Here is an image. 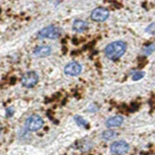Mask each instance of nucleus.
<instances>
[{"mask_svg": "<svg viewBox=\"0 0 155 155\" xmlns=\"http://www.w3.org/2000/svg\"><path fill=\"white\" fill-rule=\"evenodd\" d=\"M127 50V45L123 41H116L109 44L105 48V55L110 60L116 61L120 59Z\"/></svg>", "mask_w": 155, "mask_h": 155, "instance_id": "nucleus-1", "label": "nucleus"}, {"mask_svg": "<svg viewBox=\"0 0 155 155\" xmlns=\"http://www.w3.org/2000/svg\"><path fill=\"white\" fill-rule=\"evenodd\" d=\"M38 39H50V40H56L61 36V31L55 26H48L46 28L42 29L38 33Z\"/></svg>", "mask_w": 155, "mask_h": 155, "instance_id": "nucleus-2", "label": "nucleus"}, {"mask_svg": "<svg viewBox=\"0 0 155 155\" xmlns=\"http://www.w3.org/2000/svg\"><path fill=\"white\" fill-rule=\"evenodd\" d=\"M44 126V120L38 115H33L29 117L26 121V128L29 131H38Z\"/></svg>", "mask_w": 155, "mask_h": 155, "instance_id": "nucleus-3", "label": "nucleus"}, {"mask_svg": "<svg viewBox=\"0 0 155 155\" xmlns=\"http://www.w3.org/2000/svg\"><path fill=\"white\" fill-rule=\"evenodd\" d=\"M39 82V76L34 71H29L21 77V84L26 88H33Z\"/></svg>", "mask_w": 155, "mask_h": 155, "instance_id": "nucleus-4", "label": "nucleus"}, {"mask_svg": "<svg viewBox=\"0 0 155 155\" xmlns=\"http://www.w3.org/2000/svg\"><path fill=\"white\" fill-rule=\"evenodd\" d=\"M130 149L129 144L126 141H116L110 147V151L114 155H124L126 154Z\"/></svg>", "mask_w": 155, "mask_h": 155, "instance_id": "nucleus-5", "label": "nucleus"}, {"mask_svg": "<svg viewBox=\"0 0 155 155\" xmlns=\"http://www.w3.org/2000/svg\"><path fill=\"white\" fill-rule=\"evenodd\" d=\"M110 16V12L107 8L105 7H97L94 8L90 14V17H91L92 20L97 21V23H100V21H105L109 18Z\"/></svg>", "mask_w": 155, "mask_h": 155, "instance_id": "nucleus-6", "label": "nucleus"}, {"mask_svg": "<svg viewBox=\"0 0 155 155\" xmlns=\"http://www.w3.org/2000/svg\"><path fill=\"white\" fill-rule=\"evenodd\" d=\"M82 71V66L78 62H70L64 68V72L69 76H78Z\"/></svg>", "mask_w": 155, "mask_h": 155, "instance_id": "nucleus-7", "label": "nucleus"}, {"mask_svg": "<svg viewBox=\"0 0 155 155\" xmlns=\"http://www.w3.org/2000/svg\"><path fill=\"white\" fill-rule=\"evenodd\" d=\"M52 53V48L49 46H40L37 47L34 51V56L39 58H45L50 56Z\"/></svg>", "mask_w": 155, "mask_h": 155, "instance_id": "nucleus-8", "label": "nucleus"}, {"mask_svg": "<svg viewBox=\"0 0 155 155\" xmlns=\"http://www.w3.org/2000/svg\"><path fill=\"white\" fill-rule=\"evenodd\" d=\"M123 122H124V118L122 116H115V117H112L107 120L105 126L107 128H117L120 127L123 124Z\"/></svg>", "mask_w": 155, "mask_h": 155, "instance_id": "nucleus-9", "label": "nucleus"}, {"mask_svg": "<svg viewBox=\"0 0 155 155\" xmlns=\"http://www.w3.org/2000/svg\"><path fill=\"white\" fill-rule=\"evenodd\" d=\"M72 28L76 33H83V31L88 29V23L87 21L82 20V19H76L73 23Z\"/></svg>", "mask_w": 155, "mask_h": 155, "instance_id": "nucleus-10", "label": "nucleus"}, {"mask_svg": "<svg viewBox=\"0 0 155 155\" xmlns=\"http://www.w3.org/2000/svg\"><path fill=\"white\" fill-rule=\"evenodd\" d=\"M118 133L113 131V130H107V131H105L102 134V138L105 140H113L115 138H117Z\"/></svg>", "mask_w": 155, "mask_h": 155, "instance_id": "nucleus-11", "label": "nucleus"}, {"mask_svg": "<svg viewBox=\"0 0 155 155\" xmlns=\"http://www.w3.org/2000/svg\"><path fill=\"white\" fill-rule=\"evenodd\" d=\"M74 121L76 122V124H77L78 126L83 127V128H88V123L86 122V121L83 119V118H81L80 116H75Z\"/></svg>", "mask_w": 155, "mask_h": 155, "instance_id": "nucleus-12", "label": "nucleus"}, {"mask_svg": "<svg viewBox=\"0 0 155 155\" xmlns=\"http://www.w3.org/2000/svg\"><path fill=\"white\" fill-rule=\"evenodd\" d=\"M154 51H155V45L154 44H150V45H148L147 47H145L143 52L145 55H150V54H152Z\"/></svg>", "mask_w": 155, "mask_h": 155, "instance_id": "nucleus-13", "label": "nucleus"}, {"mask_svg": "<svg viewBox=\"0 0 155 155\" xmlns=\"http://www.w3.org/2000/svg\"><path fill=\"white\" fill-rule=\"evenodd\" d=\"M144 75H145V73H144V72H142V71H138V72L133 73L132 79H133V80H135V81L140 80V79H142V78L144 77Z\"/></svg>", "mask_w": 155, "mask_h": 155, "instance_id": "nucleus-14", "label": "nucleus"}, {"mask_svg": "<svg viewBox=\"0 0 155 155\" xmlns=\"http://www.w3.org/2000/svg\"><path fill=\"white\" fill-rule=\"evenodd\" d=\"M146 33H148L150 34H155V23H150L146 29Z\"/></svg>", "mask_w": 155, "mask_h": 155, "instance_id": "nucleus-15", "label": "nucleus"}, {"mask_svg": "<svg viewBox=\"0 0 155 155\" xmlns=\"http://www.w3.org/2000/svg\"><path fill=\"white\" fill-rule=\"evenodd\" d=\"M12 114H13V110H12V107H8V109H7L6 117H7V118H9V117H10V115L12 116Z\"/></svg>", "mask_w": 155, "mask_h": 155, "instance_id": "nucleus-16", "label": "nucleus"}, {"mask_svg": "<svg viewBox=\"0 0 155 155\" xmlns=\"http://www.w3.org/2000/svg\"><path fill=\"white\" fill-rule=\"evenodd\" d=\"M0 131H1V126H0Z\"/></svg>", "mask_w": 155, "mask_h": 155, "instance_id": "nucleus-17", "label": "nucleus"}]
</instances>
